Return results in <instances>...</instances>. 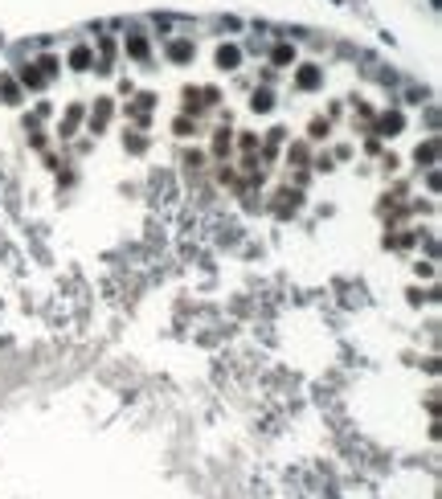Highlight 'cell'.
<instances>
[{
    "mask_svg": "<svg viewBox=\"0 0 442 499\" xmlns=\"http://www.w3.org/2000/svg\"><path fill=\"white\" fill-rule=\"evenodd\" d=\"M217 66H221V70H234V66H238V49H234V45H221Z\"/></svg>",
    "mask_w": 442,
    "mask_h": 499,
    "instance_id": "obj_1",
    "label": "cell"
},
{
    "mask_svg": "<svg viewBox=\"0 0 442 499\" xmlns=\"http://www.w3.org/2000/svg\"><path fill=\"white\" fill-rule=\"evenodd\" d=\"M188 53H193V45H188V41H176V45H172V57H176V61H184Z\"/></svg>",
    "mask_w": 442,
    "mask_h": 499,
    "instance_id": "obj_3",
    "label": "cell"
},
{
    "mask_svg": "<svg viewBox=\"0 0 442 499\" xmlns=\"http://www.w3.org/2000/svg\"><path fill=\"white\" fill-rule=\"evenodd\" d=\"M254 111H270V95H254Z\"/></svg>",
    "mask_w": 442,
    "mask_h": 499,
    "instance_id": "obj_5",
    "label": "cell"
},
{
    "mask_svg": "<svg viewBox=\"0 0 442 499\" xmlns=\"http://www.w3.org/2000/svg\"><path fill=\"white\" fill-rule=\"evenodd\" d=\"M70 61H74V70H86V66H90V49H86V45H78V49L70 53Z\"/></svg>",
    "mask_w": 442,
    "mask_h": 499,
    "instance_id": "obj_2",
    "label": "cell"
},
{
    "mask_svg": "<svg viewBox=\"0 0 442 499\" xmlns=\"http://www.w3.org/2000/svg\"><path fill=\"white\" fill-rule=\"evenodd\" d=\"M315 82H320V74H315V70H299V86H315Z\"/></svg>",
    "mask_w": 442,
    "mask_h": 499,
    "instance_id": "obj_4",
    "label": "cell"
}]
</instances>
